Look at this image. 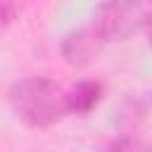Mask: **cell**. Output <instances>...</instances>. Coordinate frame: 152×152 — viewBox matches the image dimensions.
<instances>
[{"label":"cell","instance_id":"obj_1","mask_svg":"<svg viewBox=\"0 0 152 152\" xmlns=\"http://www.w3.org/2000/svg\"><path fill=\"white\" fill-rule=\"evenodd\" d=\"M10 104L14 116L28 128H48L62 121L66 109V93L50 78H24L12 86Z\"/></svg>","mask_w":152,"mask_h":152},{"label":"cell","instance_id":"obj_2","mask_svg":"<svg viewBox=\"0 0 152 152\" xmlns=\"http://www.w3.org/2000/svg\"><path fill=\"white\" fill-rule=\"evenodd\" d=\"M152 10L142 0H102L93 17L95 33L107 40H126L145 28Z\"/></svg>","mask_w":152,"mask_h":152},{"label":"cell","instance_id":"obj_3","mask_svg":"<svg viewBox=\"0 0 152 152\" xmlns=\"http://www.w3.org/2000/svg\"><path fill=\"white\" fill-rule=\"evenodd\" d=\"M102 43L104 40L95 33L93 26L78 28V31H71V33L64 36V40H62V55H64V59L69 64L86 66L88 62L95 59V55H97V50H100Z\"/></svg>","mask_w":152,"mask_h":152},{"label":"cell","instance_id":"obj_4","mask_svg":"<svg viewBox=\"0 0 152 152\" xmlns=\"http://www.w3.org/2000/svg\"><path fill=\"white\" fill-rule=\"evenodd\" d=\"M102 100V83L97 81H78L66 90V109L69 114H88L90 109H95V104Z\"/></svg>","mask_w":152,"mask_h":152},{"label":"cell","instance_id":"obj_5","mask_svg":"<svg viewBox=\"0 0 152 152\" xmlns=\"http://www.w3.org/2000/svg\"><path fill=\"white\" fill-rule=\"evenodd\" d=\"M14 17V5L10 0H0V26H7Z\"/></svg>","mask_w":152,"mask_h":152},{"label":"cell","instance_id":"obj_6","mask_svg":"<svg viewBox=\"0 0 152 152\" xmlns=\"http://www.w3.org/2000/svg\"><path fill=\"white\" fill-rule=\"evenodd\" d=\"M145 33H147V43L152 45V17H150L147 24H145Z\"/></svg>","mask_w":152,"mask_h":152},{"label":"cell","instance_id":"obj_7","mask_svg":"<svg viewBox=\"0 0 152 152\" xmlns=\"http://www.w3.org/2000/svg\"><path fill=\"white\" fill-rule=\"evenodd\" d=\"M142 2H145V5H147V7L152 10V0H142Z\"/></svg>","mask_w":152,"mask_h":152}]
</instances>
